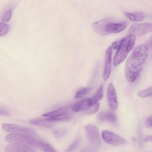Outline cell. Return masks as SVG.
<instances>
[{
    "mask_svg": "<svg viewBox=\"0 0 152 152\" xmlns=\"http://www.w3.org/2000/svg\"><path fill=\"white\" fill-rule=\"evenodd\" d=\"M98 118L100 121H106L111 123L115 122L117 119L116 115L111 111L102 112L98 115Z\"/></svg>",
    "mask_w": 152,
    "mask_h": 152,
    "instance_id": "cell-13",
    "label": "cell"
},
{
    "mask_svg": "<svg viewBox=\"0 0 152 152\" xmlns=\"http://www.w3.org/2000/svg\"><path fill=\"white\" fill-rule=\"evenodd\" d=\"M138 95L139 97L142 98L151 96L152 95V88L151 87L139 91Z\"/></svg>",
    "mask_w": 152,
    "mask_h": 152,
    "instance_id": "cell-24",
    "label": "cell"
},
{
    "mask_svg": "<svg viewBox=\"0 0 152 152\" xmlns=\"http://www.w3.org/2000/svg\"><path fill=\"white\" fill-rule=\"evenodd\" d=\"M102 136L104 140L110 145L121 146L126 143L125 140L123 137L109 130H103L102 132Z\"/></svg>",
    "mask_w": 152,
    "mask_h": 152,
    "instance_id": "cell-6",
    "label": "cell"
},
{
    "mask_svg": "<svg viewBox=\"0 0 152 152\" xmlns=\"http://www.w3.org/2000/svg\"><path fill=\"white\" fill-rule=\"evenodd\" d=\"M151 42L152 38L151 37L147 41L146 43V45L148 48H151Z\"/></svg>",
    "mask_w": 152,
    "mask_h": 152,
    "instance_id": "cell-29",
    "label": "cell"
},
{
    "mask_svg": "<svg viewBox=\"0 0 152 152\" xmlns=\"http://www.w3.org/2000/svg\"><path fill=\"white\" fill-rule=\"evenodd\" d=\"M2 128L8 132L22 134L34 138L37 136L36 133L33 129L22 126L5 124L2 125Z\"/></svg>",
    "mask_w": 152,
    "mask_h": 152,
    "instance_id": "cell-5",
    "label": "cell"
},
{
    "mask_svg": "<svg viewBox=\"0 0 152 152\" xmlns=\"http://www.w3.org/2000/svg\"><path fill=\"white\" fill-rule=\"evenodd\" d=\"M81 142V139L80 138H77L65 150V151L72 152L75 151L79 147Z\"/></svg>",
    "mask_w": 152,
    "mask_h": 152,
    "instance_id": "cell-21",
    "label": "cell"
},
{
    "mask_svg": "<svg viewBox=\"0 0 152 152\" xmlns=\"http://www.w3.org/2000/svg\"><path fill=\"white\" fill-rule=\"evenodd\" d=\"M11 14L12 12L11 10H9L6 12L2 17V21L4 23L8 21L11 17Z\"/></svg>",
    "mask_w": 152,
    "mask_h": 152,
    "instance_id": "cell-26",
    "label": "cell"
},
{
    "mask_svg": "<svg viewBox=\"0 0 152 152\" xmlns=\"http://www.w3.org/2000/svg\"><path fill=\"white\" fill-rule=\"evenodd\" d=\"M38 148L43 151L47 152H56L57 151L49 143L39 141Z\"/></svg>",
    "mask_w": 152,
    "mask_h": 152,
    "instance_id": "cell-19",
    "label": "cell"
},
{
    "mask_svg": "<svg viewBox=\"0 0 152 152\" xmlns=\"http://www.w3.org/2000/svg\"><path fill=\"white\" fill-rule=\"evenodd\" d=\"M126 25V22H115L109 18H106L94 23L92 27L97 34L106 35L119 33L125 29Z\"/></svg>",
    "mask_w": 152,
    "mask_h": 152,
    "instance_id": "cell-2",
    "label": "cell"
},
{
    "mask_svg": "<svg viewBox=\"0 0 152 152\" xmlns=\"http://www.w3.org/2000/svg\"><path fill=\"white\" fill-rule=\"evenodd\" d=\"M50 122L47 119H36L32 120L29 121L30 124L41 126L46 128H50L52 127Z\"/></svg>",
    "mask_w": 152,
    "mask_h": 152,
    "instance_id": "cell-16",
    "label": "cell"
},
{
    "mask_svg": "<svg viewBox=\"0 0 152 152\" xmlns=\"http://www.w3.org/2000/svg\"><path fill=\"white\" fill-rule=\"evenodd\" d=\"M5 139L7 141L10 143H20L36 148H38L39 141L35 138L15 133L7 135Z\"/></svg>",
    "mask_w": 152,
    "mask_h": 152,
    "instance_id": "cell-4",
    "label": "cell"
},
{
    "mask_svg": "<svg viewBox=\"0 0 152 152\" xmlns=\"http://www.w3.org/2000/svg\"><path fill=\"white\" fill-rule=\"evenodd\" d=\"M91 106V99L86 98L74 104L71 107L72 111L78 112L86 110Z\"/></svg>",
    "mask_w": 152,
    "mask_h": 152,
    "instance_id": "cell-12",
    "label": "cell"
},
{
    "mask_svg": "<svg viewBox=\"0 0 152 152\" xmlns=\"http://www.w3.org/2000/svg\"><path fill=\"white\" fill-rule=\"evenodd\" d=\"M69 107L68 106L62 107L54 110L44 114L42 115L49 118L69 113Z\"/></svg>",
    "mask_w": 152,
    "mask_h": 152,
    "instance_id": "cell-14",
    "label": "cell"
},
{
    "mask_svg": "<svg viewBox=\"0 0 152 152\" xmlns=\"http://www.w3.org/2000/svg\"><path fill=\"white\" fill-rule=\"evenodd\" d=\"M4 151L7 152H32L35 151L29 146L20 143H11L7 145L4 148Z\"/></svg>",
    "mask_w": 152,
    "mask_h": 152,
    "instance_id": "cell-11",
    "label": "cell"
},
{
    "mask_svg": "<svg viewBox=\"0 0 152 152\" xmlns=\"http://www.w3.org/2000/svg\"><path fill=\"white\" fill-rule=\"evenodd\" d=\"M151 31V23H144L132 25L128 31V33L135 36H141Z\"/></svg>",
    "mask_w": 152,
    "mask_h": 152,
    "instance_id": "cell-8",
    "label": "cell"
},
{
    "mask_svg": "<svg viewBox=\"0 0 152 152\" xmlns=\"http://www.w3.org/2000/svg\"><path fill=\"white\" fill-rule=\"evenodd\" d=\"M121 39L113 42L112 44V47L114 49H118L120 46Z\"/></svg>",
    "mask_w": 152,
    "mask_h": 152,
    "instance_id": "cell-27",
    "label": "cell"
},
{
    "mask_svg": "<svg viewBox=\"0 0 152 152\" xmlns=\"http://www.w3.org/2000/svg\"><path fill=\"white\" fill-rule=\"evenodd\" d=\"M100 107V104L97 102L94 104L90 106L86 110V113L91 114L95 113L98 111Z\"/></svg>",
    "mask_w": 152,
    "mask_h": 152,
    "instance_id": "cell-23",
    "label": "cell"
},
{
    "mask_svg": "<svg viewBox=\"0 0 152 152\" xmlns=\"http://www.w3.org/2000/svg\"><path fill=\"white\" fill-rule=\"evenodd\" d=\"M72 117L71 114L68 113L56 116L47 119V120L51 122L65 121L69 120Z\"/></svg>",
    "mask_w": 152,
    "mask_h": 152,
    "instance_id": "cell-17",
    "label": "cell"
},
{
    "mask_svg": "<svg viewBox=\"0 0 152 152\" xmlns=\"http://www.w3.org/2000/svg\"><path fill=\"white\" fill-rule=\"evenodd\" d=\"M92 90L90 87L83 88L80 89L76 92L75 97L79 99L83 98L89 93Z\"/></svg>",
    "mask_w": 152,
    "mask_h": 152,
    "instance_id": "cell-20",
    "label": "cell"
},
{
    "mask_svg": "<svg viewBox=\"0 0 152 152\" xmlns=\"http://www.w3.org/2000/svg\"><path fill=\"white\" fill-rule=\"evenodd\" d=\"M103 92V86L102 85H101L94 96L91 98V106L97 103L102 98Z\"/></svg>",
    "mask_w": 152,
    "mask_h": 152,
    "instance_id": "cell-18",
    "label": "cell"
},
{
    "mask_svg": "<svg viewBox=\"0 0 152 152\" xmlns=\"http://www.w3.org/2000/svg\"><path fill=\"white\" fill-rule=\"evenodd\" d=\"M112 53L111 47L109 46L107 49L105 55V64L103 73V80L105 81L108 79L111 72Z\"/></svg>",
    "mask_w": 152,
    "mask_h": 152,
    "instance_id": "cell-10",
    "label": "cell"
},
{
    "mask_svg": "<svg viewBox=\"0 0 152 152\" xmlns=\"http://www.w3.org/2000/svg\"><path fill=\"white\" fill-rule=\"evenodd\" d=\"M145 126L148 128H150L152 126V117L150 116L147 119L145 122Z\"/></svg>",
    "mask_w": 152,
    "mask_h": 152,
    "instance_id": "cell-28",
    "label": "cell"
},
{
    "mask_svg": "<svg viewBox=\"0 0 152 152\" xmlns=\"http://www.w3.org/2000/svg\"><path fill=\"white\" fill-rule=\"evenodd\" d=\"M148 55V48L144 45L139 46L134 50L125 65V73L128 81L133 82L137 78Z\"/></svg>",
    "mask_w": 152,
    "mask_h": 152,
    "instance_id": "cell-1",
    "label": "cell"
},
{
    "mask_svg": "<svg viewBox=\"0 0 152 152\" xmlns=\"http://www.w3.org/2000/svg\"><path fill=\"white\" fill-rule=\"evenodd\" d=\"M136 36L129 34L121 39L120 46L113 59V63L116 66L122 62L127 57L134 45Z\"/></svg>",
    "mask_w": 152,
    "mask_h": 152,
    "instance_id": "cell-3",
    "label": "cell"
},
{
    "mask_svg": "<svg viewBox=\"0 0 152 152\" xmlns=\"http://www.w3.org/2000/svg\"><path fill=\"white\" fill-rule=\"evenodd\" d=\"M151 136H149L146 137L145 140L146 141H151Z\"/></svg>",
    "mask_w": 152,
    "mask_h": 152,
    "instance_id": "cell-30",
    "label": "cell"
},
{
    "mask_svg": "<svg viewBox=\"0 0 152 152\" xmlns=\"http://www.w3.org/2000/svg\"><path fill=\"white\" fill-rule=\"evenodd\" d=\"M88 140L92 145L97 146L100 142L99 132L98 128L92 124H88L85 127Z\"/></svg>",
    "mask_w": 152,
    "mask_h": 152,
    "instance_id": "cell-7",
    "label": "cell"
},
{
    "mask_svg": "<svg viewBox=\"0 0 152 152\" xmlns=\"http://www.w3.org/2000/svg\"><path fill=\"white\" fill-rule=\"evenodd\" d=\"M126 16L130 20L133 21H139L143 20L145 17V14L140 12L132 13L125 12Z\"/></svg>",
    "mask_w": 152,
    "mask_h": 152,
    "instance_id": "cell-15",
    "label": "cell"
},
{
    "mask_svg": "<svg viewBox=\"0 0 152 152\" xmlns=\"http://www.w3.org/2000/svg\"><path fill=\"white\" fill-rule=\"evenodd\" d=\"M107 102L111 109L113 111L115 110L118 106L116 91L113 85L110 83L107 89Z\"/></svg>",
    "mask_w": 152,
    "mask_h": 152,
    "instance_id": "cell-9",
    "label": "cell"
},
{
    "mask_svg": "<svg viewBox=\"0 0 152 152\" xmlns=\"http://www.w3.org/2000/svg\"><path fill=\"white\" fill-rule=\"evenodd\" d=\"M9 26L4 23H0V37L6 34L9 31Z\"/></svg>",
    "mask_w": 152,
    "mask_h": 152,
    "instance_id": "cell-22",
    "label": "cell"
},
{
    "mask_svg": "<svg viewBox=\"0 0 152 152\" xmlns=\"http://www.w3.org/2000/svg\"><path fill=\"white\" fill-rule=\"evenodd\" d=\"M66 130L65 129L55 130L53 132V134L56 137L60 138L62 137L66 133Z\"/></svg>",
    "mask_w": 152,
    "mask_h": 152,
    "instance_id": "cell-25",
    "label": "cell"
}]
</instances>
